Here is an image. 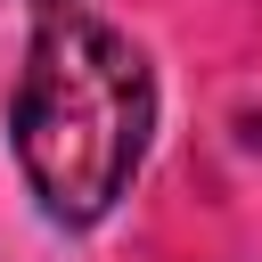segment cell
Wrapping results in <instances>:
<instances>
[{
	"label": "cell",
	"instance_id": "2",
	"mask_svg": "<svg viewBox=\"0 0 262 262\" xmlns=\"http://www.w3.org/2000/svg\"><path fill=\"white\" fill-rule=\"evenodd\" d=\"M33 8H41V16H57V8H82V0H33Z\"/></svg>",
	"mask_w": 262,
	"mask_h": 262
},
{
	"label": "cell",
	"instance_id": "1",
	"mask_svg": "<svg viewBox=\"0 0 262 262\" xmlns=\"http://www.w3.org/2000/svg\"><path fill=\"white\" fill-rule=\"evenodd\" d=\"M156 131V74L147 49L82 8L41 16L16 90H8V139L49 221L90 229L139 172Z\"/></svg>",
	"mask_w": 262,
	"mask_h": 262
}]
</instances>
